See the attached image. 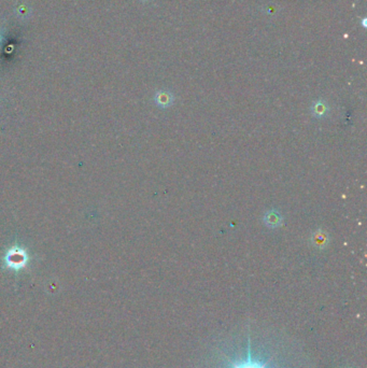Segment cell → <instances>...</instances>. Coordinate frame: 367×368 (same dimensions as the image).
I'll return each instance as SVG.
<instances>
[{"instance_id":"cell-5","label":"cell","mask_w":367,"mask_h":368,"mask_svg":"<svg viewBox=\"0 0 367 368\" xmlns=\"http://www.w3.org/2000/svg\"><path fill=\"white\" fill-rule=\"evenodd\" d=\"M311 112L315 117L322 118L330 113V107L324 100H318V102L313 103L311 107Z\"/></svg>"},{"instance_id":"cell-4","label":"cell","mask_w":367,"mask_h":368,"mask_svg":"<svg viewBox=\"0 0 367 368\" xmlns=\"http://www.w3.org/2000/svg\"><path fill=\"white\" fill-rule=\"evenodd\" d=\"M154 100H155V104L159 107V108L167 109L169 108V107L174 105L175 97H174V95L168 91H158L155 94Z\"/></svg>"},{"instance_id":"cell-2","label":"cell","mask_w":367,"mask_h":368,"mask_svg":"<svg viewBox=\"0 0 367 368\" xmlns=\"http://www.w3.org/2000/svg\"><path fill=\"white\" fill-rule=\"evenodd\" d=\"M263 221H264V224L268 228L276 229V228H279V227L282 226V224H283V217L281 216V213L279 211H277V210H268L264 215Z\"/></svg>"},{"instance_id":"cell-3","label":"cell","mask_w":367,"mask_h":368,"mask_svg":"<svg viewBox=\"0 0 367 368\" xmlns=\"http://www.w3.org/2000/svg\"><path fill=\"white\" fill-rule=\"evenodd\" d=\"M330 235L322 228H318L311 235V243L318 249H324L330 243Z\"/></svg>"},{"instance_id":"cell-1","label":"cell","mask_w":367,"mask_h":368,"mask_svg":"<svg viewBox=\"0 0 367 368\" xmlns=\"http://www.w3.org/2000/svg\"><path fill=\"white\" fill-rule=\"evenodd\" d=\"M28 257L25 250L21 248L14 247L9 250V252L5 255V263L9 268H13L15 270H19L23 267H25L27 264Z\"/></svg>"},{"instance_id":"cell-6","label":"cell","mask_w":367,"mask_h":368,"mask_svg":"<svg viewBox=\"0 0 367 368\" xmlns=\"http://www.w3.org/2000/svg\"><path fill=\"white\" fill-rule=\"evenodd\" d=\"M267 363H257L251 359L244 362H238V363H232V368H266Z\"/></svg>"}]
</instances>
